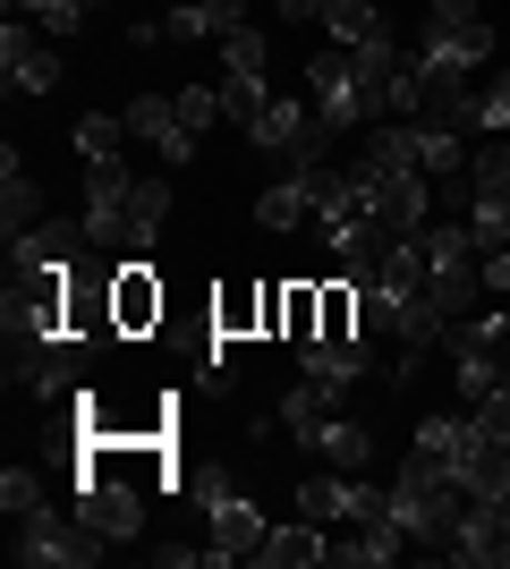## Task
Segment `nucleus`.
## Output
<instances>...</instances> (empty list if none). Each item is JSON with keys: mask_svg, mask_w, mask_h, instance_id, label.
I'll return each instance as SVG.
<instances>
[{"mask_svg": "<svg viewBox=\"0 0 510 569\" xmlns=\"http://www.w3.org/2000/svg\"><path fill=\"white\" fill-rule=\"evenodd\" d=\"M417 247H426V289H434V307L451 315V323L477 315V298H486V247H477L468 213L460 221H426Z\"/></svg>", "mask_w": 510, "mask_h": 569, "instance_id": "f257e3e1", "label": "nucleus"}, {"mask_svg": "<svg viewBox=\"0 0 510 569\" xmlns=\"http://www.w3.org/2000/svg\"><path fill=\"white\" fill-rule=\"evenodd\" d=\"M9 382L34 400H77L86 391V332L60 340H9Z\"/></svg>", "mask_w": 510, "mask_h": 569, "instance_id": "f03ea898", "label": "nucleus"}, {"mask_svg": "<svg viewBox=\"0 0 510 569\" xmlns=\"http://www.w3.org/2000/svg\"><path fill=\"white\" fill-rule=\"evenodd\" d=\"M468 230L477 247H510V144L486 137L468 153Z\"/></svg>", "mask_w": 510, "mask_h": 569, "instance_id": "7ed1b4c3", "label": "nucleus"}, {"mask_svg": "<svg viewBox=\"0 0 510 569\" xmlns=\"http://www.w3.org/2000/svg\"><path fill=\"white\" fill-rule=\"evenodd\" d=\"M307 102L323 111V128H332V137L374 128V119H366V86H358V51H340V43L307 60Z\"/></svg>", "mask_w": 510, "mask_h": 569, "instance_id": "20e7f679", "label": "nucleus"}, {"mask_svg": "<svg viewBox=\"0 0 510 569\" xmlns=\"http://www.w3.org/2000/svg\"><path fill=\"white\" fill-rule=\"evenodd\" d=\"M18 569H86L102 561V536L86 519H51V510H34V519H18Z\"/></svg>", "mask_w": 510, "mask_h": 569, "instance_id": "39448f33", "label": "nucleus"}, {"mask_svg": "<svg viewBox=\"0 0 510 569\" xmlns=\"http://www.w3.org/2000/svg\"><path fill=\"white\" fill-rule=\"evenodd\" d=\"M77 519L94 527L102 545H137V536H146V501H137V485H128V476L86 468V476H77Z\"/></svg>", "mask_w": 510, "mask_h": 569, "instance_id": "423d86ee", "label": "nucleus"}, {"mask_svg": "<svg viewBox=\"0 0 510 569\" xmlns=\"http://www.w3.org/2000/svg\"><path fill=\"white\" fill-rule=\"evenodd\" d=\"M204 519H213V545H204V561L213 569H230V561H256V545H264L272 527H264V510H256V501L247 493H204Z\"/></svg>", "mask_w": 510, "mask_h": 569, "instance_id": "0eeeda50", "label": "nucleus"}, {"mask_svg": "<svg viewBox=\"0 0 510 569\" xmlns=\"http://www.w3.org/2000/svg\"><path fill=\"white\" fill-rule=\"evenodd\" d=\"M442 561L510 569V501H468V519H460V536L442 545Z\"/></svg>", "mask_w": 510, "mask_h": 569, "instance_id": "6e6552de", "label": "nucleus"}, {"mask_svg": "<svg viewBox=\"0 0 510 569\" xmlns=\"http://www.w3.org/2000/svg\"><path fill=\"white\" fill-rule=\"evenodd\" d=\"M77 247H86V221H43V230L9 238V272L18 281H60L77 263Z\"/></svg>", "mask_w": 510, "mask_h": 569, "instance_id": "1a4fd4ad", "label": "nucleus"}, {"mask_svg": "<svg viewBox=\"0 0 510 569\" xmlns=\"http://www.w3.org/2000/svg\"><path fill=\"white\" fill-rule=\"evenodd\" d=\"M120 119H128V137H137V144H153L162 162H188V153H196V128L179 119V94H137Z\"/></svg>", "mask_w": 510, "mask_h": 569, "instance_id": "9d476101", "label": "nucleus"}, {"mask_svg": "<svg viewBox=\"0 0 510 569\" xmlns=\"http://www.w3.org/2000/svg\"><path fill=\"white\" fill-rule=\"evenodd\" d=\"M128 196H137V179H128V162H86V238H128Z\"/></svg>", "mask_w": 510, "mask_h": 569, "instance_id": "9b49d317", "label": "nucleus"}, {"mask_svg": "<svg viewBox=\"0 0 510 569\" xmlns=\"http://www.w3.org/2000/svg\"><path fill=\"white\" fill-rule=\"evenodd\" d=\"M0 69H9V94H51V86H60V51L34 43L26 18H9L0 26Z\"/></svg>", "mask_w": 510, "mask_h": 569, "instance_id": "f8f14e48", "label": "nucleus"}, {"mask_svg": "<svg viewBox=\"0 0 510 569\" xmlns=\"http://www.w3.org/2000/svg\"><path fill=\"white\" fill-rule=\"evenodd\" d=\"M162 323V281L146 263H120L111 272V332H153Z\"/></svg>", "mask_w": 510, "mask_h": 569, "instance_id": "ddd939ff", "label": "nucleus"}, {"mask_svg": "<svg viewBox=\"0 0 510 569\" xmlns=\"http://www.w3.org/2000/svg\"><path fill=\"white\" fill-rule=\"evenodd\" d=\"M400 552H409V527L391 519V510H374V519H358V527L332 545V561H349V569H383V561H400Z\"/></svg>", "mask_w": 510, "mask_h": 569, "instance_id": "4468645a", "label": "nucleus"}, {"mask_svg": "<svg viewBox=\"0 0 510 569\" xmlns=\"http://www.w3.org/2000/svg\"><path fill=\"white\" fill-rule=\"evenodd\" d=\"M0 230H9V238L43 230V188H34V170L18 162V144L0 153Z\"/></svg>", "mask_w": 510, "mask_h": 569, "instance_id": "2eb2a0df", "label": "nucleus"}, {"mask_svg": "<svg viewBox=\"0 0 510 569\" xmlns=\"http://www.w3.org/2000/svg\"><path fill=\"white\" fill-rule=\"evenodd\" d=\"M298 366L340 391V382H358L366 366H374V340H366V332H349V340H307V349H298Z\"/></svg>", "mask_w": 510, "mask_h": 569, "instance_id": "dca6fc26", "label": "nucleus"}, {"mask_svg": "<svg viewBox=\"0 0 510 569\" xmlns=\"http://www.w3.org/2000/svg\"><path fill=\"white\" fill-rule=\"evenodd\" d=\"M256 561H264V569H316V561H332V536H323L316 519H298V527H272L264 545H256Z\"/></svg>", "mask_w": 510, "mask_h": 569, "instance_id": "f3484780", "label": "nucleus"}, {"mask_svg": "<svg viewBox=\"0 0 510 569\" xmlns=\"http://www.w3.org/2000/svg\"><path fill=\"white\" fill-rule=\"evenodd\" d=\"M332 400H340V391H332V382H316V375H307V382L290 391V400H281V426H290V442H298V451H316V433L332 426Z\"/></svg>", "mask_w": 510, "mask_h": 569, "instance_id": "a211bd4d", "label": "nucleus"}, {"mask_svg": "<svg viewBox=\"0 0 510 569\" xmlns=\"http://www.w3.org/2000/svg\"><path fill=\"white\" fill-rule=\"evenodd\" d=\"M256 221H264V230H298V221H316V179H307V170L272 179V188L256 196Z\"/></svg>", "mask_w": 510, "mask_h": 569, "instance_id": "6ab92c4d", "label": "nucleus"}, {"mask_svg": "<svg viewBox=\"0 0 510 569\" xmlns=\"http://www.w3.org/2000/svg\"><path fill=\"white\" fill-rule=\"evenodd\" d=\"M316 459H323V468L366 476V468H374V433H366V426H349V417H332V426L316 433Z\"/></svg>", "mask_w": 510, "mask_h": 569, "instance_id": "aec40b11", "label": "nucleus"}, {"mask_svg": "<svg viewBox=\"0 0 510 569\" xmlns=\"http://www.w3.org/2000/svg\"><path fill=\"white\" fill-rule=\"evenodd\" d=\"M69 144H77V162H120V153H128L137 137H128V119H111V111H86V119L69 128Z\"/></svg>", "mask_w": 510, "mask_h": 569, "instance_id": "412c9836", "label": "nucleus"}, {"mask_svg": "<svg viewBox=\"0 0 510 569\" xmlns=\"http://www.w3.org/2000/svg\"><path fill=\"white\" fill-rule=\"evenodd\" d=\"M417 170H434V179L468 170V137L451 128V119H417Z\"/></svg>", "mask_w": 510, "mask_h": 569, "instance_id": "4be33fe9", "label": "nucleus"}, {"mask_svg": "<svg viewBox=\"0 0 510 569\" xmlns=\"http://www.w3.org/2000/svg\"><path fill=\"white\" fill-rule=\"evenodd\" d=\"M316 332H323V281H290V289H281V340L307 349Z\"/></svg>", "mask_w": 510, "mask_h": 569, "instance_id": "5701e85b", "label": "nucleus"}, {"mask_svg": "<svg viewBox=\"0 0 510 569\" xmlns=\"http://www.w3.org/2000/svg\"><path fill=\"white\" fill-rule=\"evenodd\" d=\"M323 26H332V43H340V51H358V43H383V34H391L374 0H332V9H323Z\"/></svg>", "mask_w": 510, "mask_h": 569, "instance_id": "b1692460", "label": "nucleus"}, {"mask_svg": "<svg viewBox=\"0 0 510 569\" xmlns=\"http://www.w3.org/2000/svg\"><path fill=\"white\" fill-rule=\"evenodd\" d=\"M162 221H170V188L162 179H137V196H128V247L146 256L153 238H162Z\"/></svg>", "mask_w": 510, "mask_h": 569, "instance_id": "393cba45", "label": "nucleus"}, {"mask_svg": "<svg viewBox=\"0 0 510 569\" xmlns=\"http://www.w3.org/2000/svg\"><path fill=\"white\" fill-rule=\"evenodd\" d=\"M264 102H272L264 69H221V119H239V128H256V119H264Z\"/></svg>", "mask_w": 510, "mask_h": 569, "instance_id": "a878e982", "label": "nucleus"}, {"mask_svg": "<svg viewBox=\"0 0 510 569\" xmlns=\"http://www.w3.org/2000/svg\"><path fill=\"white\" fill-rule=\"evenodd\" d=\"M502 128H510V77L493 69L486 86L468 94V137H502Z\"/></svg>", "mask_w": 510, "mask_h": 569, "instance_id": "bb28decb", "label": "nucleus"}, {"mask_svg": "<svg viewBox=\"0 0 510 569\" xmlns=\"http://www.w3.org/2000/svg\"><path fill=\"white\" fill-rule=\"evenodd\" d=\"M102 0H18V18H34V26H51V34H77V26L94 18Z\"/></svg>", "mask_w": 510, "mask_h": 569, "instance_id": "cd10ccee", "label": "nucleus"}, {"mask_svg": "<svg viewBox=\"0 0 510 569\" xmlns=\"http://www.w3.org/2000/svg\"><path fill=\"white\" fill-rule=\"evenodd\" d=\"M247 323H264V289H230V298L213 307V332H221V340H239Z\"/></svg>", "mask_w": 510, "mask_h": 569, "instance_id": "c85d7f7f", "label": "nucleus"}, {"mask_svg": "<svg viewBox=\"0 0 510 569\" xmlns=\"http://www.w3.org/2000/svg\"><path fill=\"white\" fill-rule=\"evenodd\" d=\"M417 451H434L442 468H451V459L468 451V417H426V426H417Z\"/></svg>", "mask_w": 510, "mask_h": 569, "instance_id": "c756f323", "label": "nucleus"}, {"mask_svg": "<svg viewBox=\"0 0 510 569\" xmlns=\"http://www.w3.org/2000/svg\"><path fill=\"white\" fill-rule=\"evenodd\" d=\"M0 510H9V519H34V510H43V476L9 468V476H0Z\"/></svg>", "mask_w": 510, "mask_h": 569, "instance_id": "7c9ffc66", "label": "nucleus"}, {"mask_svg": "<svg viewBox=\"0 0 510 569\" xmlns=\"http://www.w3.org/2000/svg\"><path fill=\"white\" fill-rule=\"evenodd\" d=\"M153 26H162V43H204V34H213L204 0H188V9H170V18H153Z\"/></svg>", "mask_w": 510, "mask_h": 569, "instance_id": "2f4dec72", "label": "nucleus"}, {"mask_svg": "<svg viewBox=\"0 0 510 569\" xmlns=\"http://www.w3.org/2000/svg\"><path fill=\"white\" fill-rule=\"evenodd\" d=\"M221 69H264V34H256V26H230V34H221Z\"/></svg>", "mask_w": 510, "mask_h": 569, "instance_id": "473e14b6", "label": "nucleus"}, {"mask_svg": "<svg viewBox=\"0 0 510 569\" xmlns=\"http://www.w3.org/2000/svg\"><path fill=\"white\" fill-rule=\"evenodd\" d=\"M179 119H188L196 137H204V128L221 119V86H188V94H179Z\"/></svg>", "mask_w": 510, "mask_h": 569, "instance_id": "72a5a7b5", "label": "nucleus"}, {"mask_svg": "<svg viewBox=\"0 0 510 569\" xmlns=\"http://www.w3.org/2000/svg\"><path fill=\"white\" fill-rule=\"evenodd\" d=\"M486 9L477 0H426V26H477Z\"/></svg>", "mask_w": 510, "mask_h": 569, "instance_id": "f704fd0d", "label": "nucleus"}, {"mask_svg": "<svg viewBox=\"0 0 510 569\" xmlns=\"http://www.w3.org/2000/svg\"><path fill=\"white\" fill-rule=\"evenodd\" d=\"M204 18H213V34H230V26H247V0H204Z\"/></svg>", "mask_w": 510, "mask_h": 569, "instance_id": "c9c22d12", "label": "nucleus"}, {"mask_svg": "<svg viewBox=\"0 0 510 569\" xmlns=\"http://www.w3.org/2000/svg\"><path fill=\"white\" fill-rule=\"evenodd\" d=\"M272 9H281V18H323L332 0H272Z\"/></svg>", "mask_w": 510, "mask_h": 569, "instance_id": "e433bc0d", "label": "nucleus"}, {"mask_svg": "<svg viewBox=\"0 0 510 569\" xmlns=\"http://www.w3.org/2000/svg\"><path fill=\"white\" fill-rule=\"evenodd\" d=\"M493 375H502V391H510V340H502V349H493Z\"/></svg>", "mask_w": 510, "mask_h": 569, "instance_id": "4c0bfd02", "label": "nucleus"}]
</instances>
